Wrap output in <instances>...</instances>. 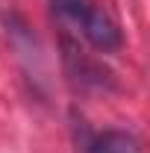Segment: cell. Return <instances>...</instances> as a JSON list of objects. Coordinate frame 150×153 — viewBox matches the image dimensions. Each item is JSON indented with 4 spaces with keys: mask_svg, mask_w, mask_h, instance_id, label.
<instances>
[{
    "mask_svg": "<svg viewBox=\"0 0 150 153\" xmlns=\"http://www.w3.org/2000/svg\"><path fill=\"white\" fill-rule=\"evenodd\" d=\"M88 153H141L138 141L124 130H106V133L94 135L88 144Z\"/></svg>",
    "mask_w": 150,
    "mask_h": 153,
    "instance_id": "7a4b0ae2",
    "label": "cell"
},
{
    "mask_svg": "<svg viewBox=\"0 0 150 153\" xmlns=\"http://www.w3.org/2000/svg\"><path fill=\"white\" fill-rule=\"evenodd\" d=\"M74 27L82 33V38L91 44L94 50H100V53H115V50H121V44H124V36H121V27H118V21L103 9V6H97V3H85V9L76 15Z\"/></svg>",
    "mask_w": 150,
    "mask_h": 153,
    "instance_id": "6da1fadb",
    "label": "cell"
}]
</instances>
